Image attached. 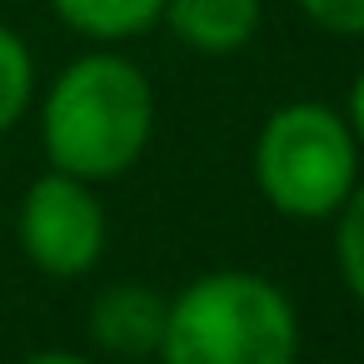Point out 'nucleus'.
Listing matches in <instances>:
<instances>
[{"mask_svg": "<svg viewBox=\"0 0 364 364\" xmlns=\"http://www.w3.org/2000/svg\"><path fill=\"white\" fill-rule=\"evenodd\" d=\"M339 269L354 299L364 304V185H354L339 205Z\"/></svg>", "mask_w": 364, "mask_h": 364, "instance_id": "obj_9", "label": "nucleus"}, {"mask_svg": "<svg viewBox=\"0 0 364 364\" xmlns=\"http://www.w3.org/2000/svg\"><path fill=\"white\" fill-rule=\"evenodd\" d=\"M349 125H354V135L364 140V70H359V80H354V90H349Z\"/></svg>", "mask_w": 364, "mask_h": 364, "instance_id": "obj_11", "label": "nucleus"}, {"mask_svg": "<svg viewBox=\"0 0 364 364\" xmlns=\"http://www.w3.org/2000/svg\"><path fill=\"white\" fill-rule=\"evenodd\" d=\"M160 21L200 55H235L259 31V0H165Z\"/></svg>", "mask_w": 364, "mask_h": 364, "instance_id": "obj_6", "label": "nucleus"}, {"mask_svg": "<svg viewBox=\"0 0 364 364\" xmlns=\"http://www.w3.org/2000/svg\"><path fill=\"white\" fill-rule=\"evenodd\" d=\"M50 11L90 41H135L160 26L165 0H50Z\"/></svg>", "mask_w": 364, "mask_h": 364, "instance_id": "obj_7", "label": "nucleus"}, {"mask_svg": "<svg viewBox=\"0 0 364 364\" xmlns=\"http://www.w3.org/2000/svg\"><path fill=\"white\" fill-rule=\"evenodd\" d=\"M165 309L170 304L150 284H110L90 304V334H95L100 349L125 354V359H140V354H155L160 349Z\"/></svg>", "mask_w": 364, "mask_h": 364, "instance_id": "obj_5", "label": "nucleus"}, {"mask_svg": "<svg viewBox=\"0 0 364 364\" xmlns=\"http://www.w3.org/2000/svg\"><path fill=\"white\" fill-rule=\"evenodd\" d=\"M299 11L329 36H364V0H299Z\"/></svg>", "mask_w": 364, "mask_h": 364, "instance_id": "obj_10", "label": "nucleus"}, {"mask_svg": "<svg viewBox=\"0 0 364 364\" xmlns=\"http://www.w3.org/2000/svg\"><path fill=\"white\" fill-rule=\"evenodd\" d=\"M299 324L289 299L245 269L195 279L165 309V364H294Z\"/></svg>", "mask_w": 364, "mask_h": 364, "instance_id": "obj_2", "label": "nucleus"}, {"mask_svg": "<svg viewBox=\"0 0 364 364\" xmlns=\"http://www.w3.org/2000/svg\"><path fill=\"white\" fill-rule=\"evenodd\" d=\"M31 90H36V60L16 31L0 26V135L26 115Z\"/></svg>", "mask_w": 364, "mask_h": 364, "instance_id": "obj_8", "label": "nucleus"}, {"mask_svg": "<svg viewBox=\"0 0 364 364\" xmlns=\"http://www.w3.org/2000/svg\"><path fill=\"white\" fill-rule=\"evenodd\" d=\"M155 125V95L140 65L125 55H80L46 95L41 135L55 170L75 180L125 175Z\"/></svg>", "mask_w": 364, "mask_h": 364, "instance_id": "obj_1", "label": "nucleus"}, {"mask_svg": "<svg viewBox=\"0 0 364 364\" xmlns=\"http://www.w3.org/2000/svg\"><path fill=\"white\" fill-rule=\"evenodd\" d=\"M354 130L329 105H284L255 145V180L279 215L329 220L354 190Z\"/></svg>", "mask_w": 364, "mask_h": 364, "instance_id": "obj_3", "label": "nucleus"}, {"mask_svg": "<svg viewBox=\"0 0 364 364\" xmlns=\"http://www.w3.org/2000/svg\"><path fill=\"white\" fill-rule=\"evenodd\" d=\"M26 364H90V359H80V354H36Z\"/></svg>", "mask_w": 364, "mask_h": 364, "instance_id": "obj_12", "label": "nucleus"}, {"mask_svg": "<svg viewBox=\"0 0 364 364\" xmlns=\"http://www.w3.org/2000/svg\"><path fill=\"white\" fill-rule=\"evenodd\" d=\"M21 245L46 274H85L105 250V210L85 180L55 170L26 190L21 205Z\"/></svg>", "mask_w": 364, "mask_h": 364, "instance_id": "obj_4", "label": "nucleus"}]
</instances>
